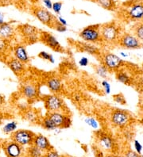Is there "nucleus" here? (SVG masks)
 Wrapping results in <instances>:
<instances>
[{
	"label": "nucleus",
	"instance_id": "20",
	"mask_svg": "<svg viewBox=\"0 0 143 157\" xmlns=\"http://www.w3.org/2000/svg\"><path fill=\"white\" fill-rule=\"evenodd\" d=\"M33 145H34L35 147L42 150L43 152H46V151H50V150L54 148V147L52 146L51 143H50V140L46 136L42 134L35 135Z\"/></svg>",
	"mask_w": 143,
	"mask_h": 157
},
{
	"label": "nucleus",
	"instance_id": "37",
	"mask_svg": "<svg viewBox=\"0 0 143 157\" xmlns=\"http://www.w3.org/2000/svg\"><path fill=\"white\" fill-rule=\"evenodd\" d=\"M62 6H63V3L62 2H54L53 4V9L52 10H54V12L57 14H60L61 11V9H62Z\"/></svg>",
	"mask_w": 143,
	"mask_h": 157
},
{
	"label": "nucleus",
	"instance_id": "8",
	"mask_svg": "<svg viewBox=\"0 0 143 157\" xmlns=\"http://www.w3.org/2000/svg\"><path fill=\"white\" fill-rule=\"evenodd\" d=\"M31 12L37 17V19L39 20L43 25H46L48 27H50L52 29H54L56 23L58 21L57 17L54 16L50 11V10L42 7V6H33L31 8Z\"/></svg>",
	"mask_w": 143,
	"mask_h": 157
},
{
	"label": "nucleus",
	"instance_id": "47",
	"mask_svg": "<svg viewBox=\"0 0 143 157\" xmlns=\"http://www.w3.org/2000/svg\"><path fill=\"white\" fill-rule=\"evenodd\" d=\"M138 84H140V86L143 87V73L138 76Z\"/></svg>",
	"mask_w": 143,
	"mask_h": 157
},
{
	"label": "nucleus",
	"instance_id": "33",
	"mask_svg": "<svg viewBox=\"0 0 143 157\" xmlns=\"http://www.w3.org/2000/svg\"><path fill=\"white\" fill-rule=\"evenodd\" d=\"M122 157H143L141 155V154L137 153L136 151H133V150L130 149V148H127V149H125L122 152Z\"/></svg>",
	"mask_w": 143,
	"mask_h": 157
},
{
	"label": "nucleus",
	"instance_id": "22",
	"mask_svg": "<svg viewBox=\"0 0 143 157\" xmlns=\"http://www.w3.org/2000/svg\"><path fill=\"white\" fill-rule=\"evenodd\" d=\"M115 78L118 82L126 86H132L135 81V78H133L127 71H125L124 67L115 72Z\"/></svg>",
	"mask_w": 143,
	"mask_h": 157
},
{
	"label": "nucleus",
	"instance_id": "45",
	"mask_svg": "<svg viewBox=\"0 0 143 157\" xmlns=\"http://www.w3.org/2000/svg\"><path fill=\"white\" fill-rule=\"evenodd\" d=\"M73 99H74V101H76V102H80V101L82 100V97H81L80 94H76L73 96Z\"/></svg>",
	"mask_w": 143,
	"mask_h": 157
},
{
	"label": "nucleus",
	"instance_id": "43",
	"mask_svg": "<svg viewBox=\"0 0 143 157\" xmlns=\"http://www.w3.org/2000/svg\"><path fill=\"white\" fill-rule=\"evenodd\" d=\"M6 105V100H5V98L2 94H0V109Z\"/></svg>",
	"mask_w": 143,
	"mask_h": 157
},
{
	"label": "nucleus",
	"instance_id": "23",
	"mask_svg": "<svg viewBox=\"0 0 143 157\" xmlns=\"http://www.w3.org/2000/svg\"><path fill=\"white\" fill-rule=\"evenodd\" d=\"M22 117L24 120L31 124H40L42 119L38 110L32 108H27L22 111Z\"/></svg>",
	"mask_w": 143,
	"mask_h": 157
},
{
	"label": "nucleus",
	"instance_id": "12",
	"mask_svg": "<svg viewBox=\"0 0 143 157\" xmlns=\"http://www.w3.org/2000/svg\"><path fill=\"white\" fill-rule=\"evenodd\" d=\"M117 46L129 50L140 49L143 48V43L132 33H122Z\"/></svg>",
	"mask_w": 143,
	"mask_h": 157
},
{
	"label": "nucleus",
	"instance_id": "16",
	"mask_svg": "<svg viewBox=\"0 0 143 157\" xmlns=\"http://www.w3.org/2000/svg\"><path fill=\"white\" fill-rule=\"evenodd\" d=\"M8 67H9L14 75L18 77H22L26 72V64L21 62L14 57L10 58L6 61Z\"/></svg>",
	"mask_w": 143,
	"mask_h": 157
},
{
	"label": "nucleus",
	"instance_id": "29",
	"mask_svg": "<svg viewBox=\"0 0 143 157\" xmlns=\"http://www.w3.org/2000/svg\"><path fill=\"white\" fill-rule=\"evenodd\" d=\"M44 153L41 149L32 145L26 148V157H43Z\"/></svg>",
	"mask_w": 143,
	"mask_h": 157
},
{
	"label": "nucleus",
	"instance_id": "50",
	"mask_svg": "<svg viewBox=\"0 0 143 157\" xmlns=\"http://www.w3.org/2000/svg\"><path fill=\"white\" fill-rule=\"evenodd\" d=\"M120 56H122V57H123V58H126L128 56H129V55H128L127 53H126V52H120Z\"/></svg>",
	"mask_w": 143,
	"mask_h": 157
},
{
	"label": "nucleus",
	"instance_id": "46",
	"mask_svg": "<svg viewBox=\"0 0 143 157\" xmlns=\"http://www.w3.org/2000/svg\"><path fill=\"white\" fill-rule=\"evenodd\" d=\"M103 157H122V156L119 155H117L116 153H106Z\"/></svg>",
	"mask_w": 143,
	"mask_h": 157
},
{
	"label": "nucleus",
	"instance_id": "2",
	"mask_svg": "<svg viewBox=\"0 0 143 157\" xmlns=\"http://www.w3.org/2000/svg\"><path fill=\"white\" fill-rule=\"evenodd\" d=\"M109 121L114 128L126 129L133 123L134 117L130 111L116 108L111 109L109 114Z\"/></svg>",
	"mask_w": 143,
	"mask_h": 157
},
{
	"label": "nucleus",
	"instance_id": "48",
	"mask_svg": "<svg viewBox=\"0 0 143 157\" xmlns=\"http://www.w3.org/2000/svg\"><path fill=\"white\" fill-rule=\"evenodd\" d=\"M4 117H5V115H4L3 112H2V110H1V109H0V124L2 122Z\"/></svg>",
	"mask_w": 143,
	"mask_h": 157
},
{
	"label": "nucleus",
	"instance_id": "35",
	"mask_svg": "<svg viewBox=\"0 0 143 157\" xmlns=\"http://www.w3.org/2000/svg\"><path fill=\"white\" fill-rule=\"evenodd\" d=\"M101 85L103 86V90H104L105 94H110L111 91V83L107 80V79H103L101 81Z\"/></svg>",
	"mask_w": 143,
	"mask_h": 157
},
{
	"label": "nucleus",
	"instance_id": "38",
	"mask_svg": "<svg viewBox=\"0 0 143 157\" xmlns=\"http://www.w3.org/2000/svg\"><path fill=\"white\" fill-rule=\"evenodd\" d=\"M55 30H57V32H59V33H65L67 31V26L65 25H63L62 24L59 22V21H57V22L56 23L55 26L54 28Z\"/></svg>",
	"mask_w": 143,
	"mask_h": 157
},
{
	"label": "nucleus",
	"instance_id": "28",
	"mask_svg": "<svg viewBox=\"0 0 143 157\" xmlns=\"http://www.w3.org/2000/svg\"><path fill=\"white\" fill-rule=\"evenodd\" d=\"M40 124L42 125V128H44V129H46V130L54 131V130H56V129H57V128H56L55 125H54V123L52 122L51 120L48 117L47 115L41 119Z\"/></svg>",
	"mask_w": 143,
	"mask_h": 157
},
{
	"label": "nucleus",
	"instance_id": "40",
	"mask_svg": "<svg viewBox=\"0 0 143 157\" xmlns=\"http://www.w3.org/2000/svg\"><path fill=\"white\" fill-rule=\"evenodd\" d=\"M89 63V60L87 57L85 56H83V57L80 58V59L79 60V64H80L81 67H86V66L88 65Z\"/></svg>",
	"mask_w": 143,
	"mask_h": 157
},
{
	"label": "nucleus",
	"instance_id": "1",
	"mask_svg": "<svg viewBox=\"0 0 143 157\" xmlns=\"http://www.w3.org/2000/svg\"><path fill=\"white\" fill-rule=\"evenodd\" d=\"M100 33L103 44L117 46L122 31L118 23L111 21L100 25Z\"/></svg>",
	"mask_w": 143,
	"mask_h": 157
},
{
	"label": "nucleus",
	"instance_id": "24",
	"mask_svg": "<svg viewBox=\"0 0 143 157\" xmlns=\"http://www.w3.org/2000/svg\"><path fill=\"white\" fill-rule=\"evenodd\" d=\"M95 71L98 76L103 78V79H107L109 76V74L111 72V71H109L108 69L101 63H99V64L95 66Z\"/></svg>",
	"mask_w": 143,
	"mask_h": 157
},
{
	"label": "nucleus",
	"instance_id": "41",
	"mask_svg": "<svg viewBox=\"0 0 143 157\" xmlns=\"http://www.w3.org/2000/svg\"><path fill=\"white\" fill-rule=\"evenodd\" d=\"M43 3H44L45 6L48 10H52L53 9V4H54V2H52L51 0H43Z\"/></svg>",
	"mask_w": 143,
	"mask_h": 157
},
{
	"label": "nucleus",
	"instance_id": "51",
	"mask_svg": "<svg viewBox=\"0 0 143 157\" xmlns=\"http://www.w3.org/2000/svg\"><path fill=\"white\" fill-rule=\"evenodd\" d=\"M8 0H0V4H5L7 3Z\"/></svg>",
	"mask_w": 143,
	"mask_h": 157
},
{
	"label": "nucleus",
	"instance_id": "17",
	"mask_svg": "<svg viewBox=\"0 0 143 157\" xmlns=\"http://www.w3.org/2000/svg\"><path fill=\"white\" fill-rule=\"evenodd\" d=\"M12 52H13V56L14 58L18 59L21 62L25 63V64L30 63V56H29L28 52H27L26 47L25 44H22V43L16 44L13 47Z\"/></svg>",
	"mask_w": 143,
	"mask_h": 157
},
{
	"label": "nucleus",
	"instance_id": "36",
	"mask_svg": "<svg viewBox=\"0 0 143 157\" xmlns=\"http://www.w3.org/2000/svg\"><path fill=\"white\" fill-rule=\"evenodd\" d=\"M43 157H67V156L61 155V154H60L58 151H56L54 148H53V149L45 152L44 156Z\"/></svg>",
	"mask_w": 143,
	"mask_h": 157
},
{
	"label": "nucleus",
	"instance_id": "10",
	"mask_svg": "<svg viewBox=\"0 0 143 157\" xmlns=\"http://www.w3.org/2000/svg\"><path fill=\"white\" fill-rule=\"evenodd\" d=\"M35 135L34 132L28 129H17L10 135V139L27 148L33 145Z\"/></svg>",
	"mask_w": 143,
	"mask_h": 157
},
{
	"label": "nucleus",
	"instance_id": "26",
	"mask_svg": "<svg viewBox=\"0 0 143 157\" xmlns=\"http://www.w3.org/2000/svg\"><path fill=\"white\" fill-rule=\"evenodd\" d=\"M96 2L105 10L110 11H114L116 10V3L114 0H96Z\"/></svg>",
	"mask_w": 143,
	"mask_h": 157
},
{
	"label": "nucleus",
	"instance_id": "30",
	"mask_svg": "<svg viewBox=\"0 0 143 157\" xmlns=\"http://www.w3.org/2000/svg\"><path fill=\"white\" fill-rule=\"evenodd\" d=\"M10 48V40L0 36V54H4L7 52Z\"/></svg>",
	"mask_w": 143,
	"mask_h": 157
},
{
	"label": "nucleus",
	"instance_id": "11",
	"mask_svg": "<svg viewBox=\"0 0 143 157\" xmlns=\"http://www.w3.org/2000/svg\"><path fill=\"white\" fill-rule=\"evenodd\" d=\"M126 19L133 22L143 21V0L131 2L126 9Z\"/></svg>",
	"mask_w": 143,
	"mask_h": 157
},
{
	"label": "nucleus",
	"instance_id": "44",
	"mask_svg": "<svg viewBox=\"0 0 143 157\" xmlns=\"http://www.w3.org/2000/svg\"><path fill=\"white\" fill-rule=\"evenodd\" d=\"M57 20H58V21H59L61 24H62L63 25H65V26H67V25H68V22H67L66 20H65V18H63L62 17H61V16L57 17Z\"/></svg>",
	"mask_w": 143,
	"mask_h": 157
},
{
	"label": "nucleus",
	"instance_id": "19",
	"mask_svg": "<svg viewBox=\"0 0 143 157\" xmlns=\"http://www.w3.org/2000/svg\"><path fill=\"white\" fill-rule=\"evenodd\" d=\"M46 85L52 94H59L63 90V82L57 76H51L47 78Z\"/></svg>",
	"mask_w": 143,
	"mask_h": 157
},
{
	"label": "nucleus",
	"instance_id": "49",
	"mask_svg": "<svg viewBox=\"0 0 143 157\" xmlns=\"http://www.w3.org/2000/svg\"><path fill=\"white\" fill-rule=\"evenodd\" d=\"M4 22H5V21H4V15L2 13H0V25Z\"/></svg>",
	"mask_w": 143,
	"mask_h": 157
},
{
	"label": "nucleus",
	"instance_id": "6",
	"mask_svg": "<svg viewBox=\"0 0 143 157\" xmlns=\"http://www.w3.org/2000/svg\"><path fill=\"white\" fill-rule=\"evenodd\" d=\"M100 25L99 24L90 25L84 27L79 33V36L84 41L94 44H103L100 33Z\"/></svg>",
	"mask_w": 143,
	"mask_h": 157
},
{
	"label": "nucleus",
	"instance_id": "32",
	"mask_svg": "<svg viewBox=\"0 0 143 157\" xmlns=\"http://www.w3.org/2000/svg\"><path fill=\"white\" fill-rule=\"evenodd\" d=\"M84 121L87 124H88L93 129H98L99 127V121L93 117H87L84 119Z\"/></svg>",
	"mask_w": 143,
	"mask_h": 157
},
{
	"label": "nucleus",
	"instance_id": "9",
	"mask_svg": "<svg viewBox=\"0 0 143 157\" xmlns=\"http://www.w3.org/2000/svg\"><path fill=\"white\" fill-rule=\"evenodd\" d=\"M20 93L28 101V103L34 102L40 95L39 86L35 81L26 80L22 83L20 87Z\"/></svg>",
	"mask_w": 143,
	"mask_h": 157
},
{
	"label": "nucleus",
	"instance_id": "42",
	"mask_svg": "<svg viewBox=\"0 0 143 157\" xmlns=\"http://www.w3.org/2000/svg\"><path fill=\"white\" fill-rule=\"evenodd\" d=\"M138 109H139L140 115L143 117V94L141 96L139 102H138Z\"/></svg>",
	"mask_w": 143,
	"mask_h": 157
},
{
	"label": "nucleus",
	"instance_id": "14",
	"mask_svg": "<svg viewBox=\"0 0 143 157\" xmlns=\"http://www.w3.org/2000/svg\"><path fill=\"white\" fill-rule=\"evenodd\" d=\"M2 147L6 157H26V148L11 139L4 141Z\"/></svg>",
	"mask_w": 143,
	"mask_h": 157
},
{
	"label": "nucleus",
	"instance_id": "31",
	"mask_svg": "<svg viewBox=\"0 0 143 157\" xmlns=\"http://www.w3.org/2000/svg\"><path fill=\"white\" fill-rule=\"evenodd\" d=\"M38 57L41 58L42 59H44V60H47V61H49L51 63H55V58H54V56L52 54L46 52V51H42V52H39L38 53Z\"/></svg>",
	"mask_w": 143,
	"mask_h": 157
},
{
	"label": "nucleus",
	"instance_id": "18",
	"mask_svg": "<svg viewBox=\"0 0 143 157\" xmlns=\"http://www.w3.org/2000/svg\"><path fill=\"white\" fill-rule=\"evenodd\" d=\"M76 48L82 52H86L92 56L99 57L102 54L100 48L96 44L85 42V41H78L76 43Z\"/></svg>",
	"mask_w": 143,
	"mask_h": 157
},
{
	"label": "nucleus",
	"instance_id": "13",
	"mask_svg": "<svg viewBox=\"0 0 143 157\" xmlns=\"http://www.w3.org/2000/svg\"><path fill=\"white\" fill-rule=\"evenodd\" d=\"M46 115L57 128H68L72 125V118L67 112H50Z\"/></svg>",
	"mask_w": 143,
	"mask_h": 157
},
{
	"label": "nucleus",
	"instance_id": "25",
	"mask_svg": "<svg viewBox=\"0 0 143 157\" xmlns=\"http://www.w3.org/2000/svg\"><path fill=\"white\" fill-rule=\"evenodd\" d=\"M132 33L135 35L138 40L143 43V21L134 23L132 27Z\"/></svg>",
	"mask_w": 143,
	"mask_h": 157
},
{
	"label": "nucleus",
	"instance_id": "7",
	"mask_svg": "<svg viewBox=\"0 0 143 157\" xmlns=\"http://www.w3.org/2000/svg\"><path fill=\"white\" fill-rule=\"evenodd\" d=\"M17 31L22 36L25 44H34L40 40L41 30L30 24H21L17 27Z\"/></svg>",
	"mask_w": 143,
	"mask_h": 157
},
{
	"label": "nucleus",
	"instance_id": "4",
	"mask_svg": "<svg viewBox=\"0 0 143 157\" xmlns=\"http://www.w3.org/2000/svg\"><path fill=\"white\" fill-rule=\"evenodd\" d=\"M42 101L44 102V106L48 113L50 112H67L68 108L65 105L63 98L59 94H50L45 95L42 98Z\"/></svg>",
	"mask_w": 143,
	"mask_h": 157
},
{
	"label": "nucleus",
	"instance_id": "52",
	"mask_svg": "<svg viewBox=\"0 0 143 157\" xmlns=\"http://www.w3.org/2000/svg\"><path fill=\"white\" fill-rule=\"evenodd\" d=\"M29 1H30V2H34V3H35V2H38V0H29Z\"/></svg>",
	"mask_w": 143,
	"mask_h": 157
},
{
	"label": "nucleus",
	"instance_id": "27",
	"mask_svg": "<svg viewBox=\"0 0 143 157\" xmlns=\"http://www.w3.org/2000/svg\"><path fill=\"white\" fill-rule=\"evenodd\" d=\"M18 122L16 121H11L7 122L2 128V132L6 135H11L17 130Z\"/></svg>",
	"mask_w": 143,
	"mask_h": 157
},
{
	"label": "nucleus",
	"instance_id": "34",
	"mask_svg": "<svg viewBox=\"0 0 143 157\" xmlns=\"http://www.w3.org/2000/svg\"><path fill=\"white\" fill-rule=\"evenodd\" d=\"M113 100L114 102H116L117 104L119 105H124L126 104V100L125 98V96L122 94V93H118L113 95Z\"/></svg>",
	"mask_w": 143,
	"mask_h": 157
},
{
	"label": "nucleus",
	"instance_id": "3",
	"mask_svg": "<svg viewBox=\"0 0 143 157\" xmlns=\"http://www.w3.org/2000/svg\"><path fill=\"white\" fill-rule=\"evenodd\" d=\"M95 144L102 151L107 153H116L118 151V144L115 138L110 133L102 130L95 132Z\"/></svg>",
	"mask_w": 143,
	"mask_h": 157
},
{
	"label": "nucleus",
	"instance_id": "21",
	"mask_svg": "<svg viewBox=\"0 0 143 157\" xmlns=\"http://www.w3.org/2000/svg\"><path fill=\"white\" fill-rule=\"evenodd\" d=\"M17 29L14 28L10 21H5L0 25V36L10 40L15 36Z\"/></svg>",
	"mask_w": 143,
	"mask_h": 157
},
{
	"label": "nucleus",
	"instance_id": "5",
	"mask_svg": "<svg viewBox=\"0 0 143 157\" xmlns=\"http://www.w3.org/2000/svg\"><path fill=\"white\" fill-rule=\"evenodd\" d=\"M99 62L103 63L110 71L116 72L119 69L125 67L126 62L119 56L111 52H102L99 56Z\"/></svg>",
	"mask_w": 143,
	"mask_h": 157
},
{
	"label": "nucleus",
	"instance_id": "15",
	"mask_svg": "<svg viewBox=\"0 0 143 157\" xmlns=\"http://www.w3.org/2000/svg\"><path fill=\"white\" fill-rule=\"evenodd\" d=\"M40 41H42L45 45L48 46L55 52H64L65 48L61 45L59 40L55 36L52 34L51 33L46 32V31H41L40 32Z\"/></svg>",
	"mask_w": 143,
	"mask_h": 157
},
{
	"label": "nucleus",
	"instance_id": "39",
	"mask_svg": "<svg viewBox=\"0 0 143 157\" xmlns=\"http://www.w3.org/2000/svg\"><path fill=\"white\" fill-rule=\"evenodd\" d=\"M133 147H134V149H135V151H137V153L139 154H141V151H142V145H141V144L140 143L139 141L137 140H133Z\"/></svg>",
	"mask_w": 143,
	"mask_h": 157
}]
</instances>
